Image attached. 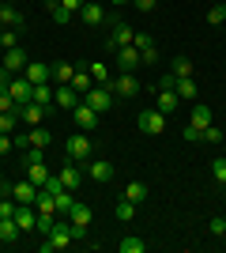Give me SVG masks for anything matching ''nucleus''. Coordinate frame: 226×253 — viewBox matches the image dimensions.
Here are the masks:
<instances>
[{
    "label": "nucleus",
    "mask_w": 226,
    "mask_h": 253,
    "mask_svg": "<svg viewBox=\"0 0 226 253\" xmlns=\"http://www.w3.org/2000/svg\"><path fill=\"white\" fill-rule=\"evenodd\" d=\"M19 227H15V219H0V242H15L19 238Z\"/></svg>",
    "instance_id": "obj_30"
},
{
    "label": "nucleus",
    "mask_w": 226,
    "mask_h": 253,
    "mask_svg": "<svg viewBox=\"0 0 226 253\" xmlns=\"http://www.w3.org/2000/svg\"><path fill=\"white\" fill-rule=\"evenodd\" d=\"M211 178L226 185V155H215V159H211Z\"/></svg>",
    "instance_id": "obj_36"
},
{
    "label": "nucleus",
    "mask_w": 226,
    "mask_h": 253,
    "mask_svg": "<svg viewBox=\"0 0 226 253\" xmlns=\"http://www.w3.org/2000/svg\"><path fill=\"white\" fill-rule=\"evenodd\" d=\"M117 219H121V223H129V219H136V204H132L129 197H125V201L117 204Z\"/></svg>",
    "instance_id": "obj_38"
},
{
    "label": "nucleus",
    "mask_w": 226,
    "mask_h": 253,
    "mask_svg": "<svg viewBox=\"0 0 226 253\" xmlns=\"http://www.w3.org/2000/svg\"><path fill=\"white\" fill-rule=\"evenodd\" d=\"M181 136L189 140V144H200V140H204V132H200L196 125H185V132H181Z\"/></svg>",
    "instance_id": "obj_44"
},
{
    "label": "nucleus",
    "mask_w": 226,
    "mask_h": 253,
    "mask_svg": "<svg viewBox=\"0 0 226 253\" xmlns=\"http://www.w3.org/2000/svg\"><path fill=\"white\" fill-rule=\"evenodd\" d=\"M15 114H19V121H27V125H42L45 121V106H38V102H23V106H15Z\"/></svg>",
    "instance_id": "obj_12"
},
{
    "label": "nucleus",
    "mask_w": 226,
    "mask_h": 253,
    "mask_svg": "<svg viewBox=\"0 0 226 253\" xmlns=\"http://www.w3.org/2000/svg\"><path fill=\"white\" fill-rule=\"evenodd\" d=\"M61 4H65V8H68V11H75V15H79V8H83L87 0H61Z\"/></svg>",
    "instance_id": "obj_49"
},
{
    "label": "nucleus",
    "mask_w": 226,
    "mask_h": 253,
    "mask_svg": "<svg viewBox=\"0 0 226 253\" xmlns=\"http://www.w3.org/2000/svg\"><path fill=\"white\" fill-rule=\"evenodd\" d=\"M68 219H72V227H83L87 231V227H91V208H87L83 201H75L72 208H68Z\"/></svg>",
    "instance_id": "obj_20"
},
{
    "label": "nucleus",
    "mask_w": 226,
    "mask_h": 253,
    "mask_svg": "<svg viewBox=\"0 0 226 253\" xmlns=\"http://www.w3.org/2000/svg\"><path fill=\"white\" fill-rule=\"evenodd\" d=\"M4 197H8V185H4V181H0V201H4Z\"/></svg>",
    "instance_id": "obj_52"
},
{
    "label": "nucleus",
    "mask_w": 226,
    "mask_h": 253,
    "mask_svg": "<svg viewBox=\"0 0 226 253\" xmlns=\"http://www.w3.org/2000/svg\"><path fill=\"white\" fill-rule=\"evenodd\" d=\"M45 11H49V15H53V23H61V27H65V23H72V15H75V11H68L61 0H45Z\"/></svg>",
    "instance_id": "obj_24"
},
{
    "label": "nucleus",
    "mask_w": 226,
    "mask_h": 253,
    "mask_svg": "<svg viewBox=\"0 0 226 253\" xmlns=\"http://www.w3.org/2000/svg\"><path fill=\"white\" fill-rule=\"evenodd\" d=\"M132 45H136V49H151V45H155V38H151V34L147 31H136V38H132Z\"/></svg>",
    "instance_id": "obj_41"
},
{
    "label": "nucleus",
    "mask_w": 226,
    "mask_h": 253,
    "mask_svg": "<svg viewBox=\"0 0 226 253\" xmlns=\"http://www.w3.org/2000/svg\"><path fill=\"white\" fill-rule=\"evenodd\" d=\"M132 4H136L140 11H155V4H159V0H132Z\"/></svg>",
    "instance_id": "obj_50"
},
{
    "label": "nucleus",
    "mask_w": 226,
    "mask_h": 253,
    "mask_svg": "<svg viewBox=\"0 0 226 253\" xmlns=\"http://www.w3.org/2000/svg\"><path fill=\"white\" fill-rule=\"evenodd\" d=\"M132 38H136V31H132L129 23L113 19V38H109V49H117V45H132Z\"/></svg>",
    "instance_id": "obj_18"
},
{
    "label": "nucleus",
    "mask_w": 226,
    "mask_h": 253,
    "mask_svg": "<svg viewBox=\"0 0 226 253\" xmlns=\"http://www.w3.org/2000/svg\"><path fill=\"white\" fill-rule=\"evenodd\" d=\"M31 102H38V106L49 110V106H53V87H49V84H34V98H31Z\"/></svg>",
    "instance_id": "obj_26"
},
{
    "label": "nucleus",
    "mask_w": 226,
    "mask_h": 253,
    "mask_svg": "<svg viewBox=\"0 0 226 253\" xmlns=\"http://www.w3.org/2000/svg\"><path fill=\"white\" fill-rule=\"evenodd\" d=\"M189 125H196L200 132H204V128L211 125V106H207V102H196L193 106V121H189Z\"/></svg>",
    "instance_id": "obj_25"
},
{
    "label": "nucleus",
    "mask_w": 226,
    "mask_h": 253,
    "mask_svg": "<svg viewBox=\"0 0 226 253\" xmlns=\"http://www.w3.org/2000/svg\"><path fill=\"white\" fill-rule=\"evenodd\" d=\"M79 19H83V27H102L109 15H106V8H102L98 0H87L83 8H79Z\"/></svg>",
    "instance_id": "obj_7"
},
{
    "label": "nucleus",
    "mask_w": 226,
    "mask_h": 253,
    "mask_svg": "<svg viewBox=\"0 0 226 253\" xmlns=\"http://www.w3.org/2000/svg\"><path fill=\"white\" fill-rule=\"evenodd\" d=\"M177 102H181V98H177V91H173V87H162V91H159V98H155V106H159V110H162L166 117H170L173 110H177Z\"/></svg>",
    "instance_id": "obj_19"
},
{
    "label": "nucleus",
    "mask_w": 226,
    "mask_h": 253,
    "mask_svg": "<svg viewBox=\"0 0 226 253\" xmlns=\"http://www.w3.org/2000/svg\"><path fill=\"white\" fill-rule=\"evenodd\" d=\"M91 151H95V144H91V136H87L83 128H79L75 136H68V144H65L68 163H87V159H91Z\"/></svg>",
    "instance_id": "obj_3"
},
{
    "label": "nucleus",
    "mask_w": 226,
    "mask_h": 253,
    "mask_svg": "<svg viewBox=\"0 0 226 253\" xmlns=\"http://www.w3.org/2000/svg\"><path fill=\"white\" fill-rule=\"evenodd\" d=\"M8 197H15L19 204H34V201H38V185L23 178V181H15V185L8 189Z\"/></svg>",
    "instance_id": "obj_14"
},
{
    "label": "nucleus",
    "mask_w": 226,
    "mask_h": 253,
    "mask_svg": "<svg viewBox=\"0 0 226 253\" xmlns=\"http://www.w3.org/2000/svg\"><path fill=\"white\" fill-rule=\"evenodd\" d=\"M207 23H211V27L226 23V4H211V8H207Z\"/></svg>",
    "instance_id": "obj_39"
},
{
    "label": "nucleus",
    "mask_w": 226,
    "mask_h": 253,
    "mask_svg": "<svg viewBox=\"0 0 226 253\" xmlns=\"http://www.w3.org/2000/svg\"><path fill=\"white\" fill-rule=\"evenodd\" d=\"M8 151H15V140L11 132H0V155H8Z\"/></svg>",
    "instance_id": "obj_46"
},
{
    "label": "nucleus",
    "mask_w": 226,
    "mask_h": 253,
    "mask_svg": "<svg viewBox=\"0 0 226 253\" xmlns=\"http://www.w3.org/2000/svg\"><path fill=\"white\" fill-rule=\"evenodd\" d=\"M23 76H27L31 84H49V76H53V64H45V61H27Z\"/></svg>",
    "instance_id": "obj_11"
},
{
    "label": "nucleus",
    "mask_w": 226,
    "mask_h": 253,
    "mask_svg": "<svg viewBox=\"0 0 226 253\" xmlns=\"http://www.w3.org/2000/svg\"><path fill=\"white\" fill-rule=\"evenodd\" d=\"M87 178L91 181H113V163H106V159H87Z\"/></svg>",
    "instance_id": "obj_9"
},
{
    "label": "nucleus",
    "mask_w": 226,
    "mask_h": 253,
    "mask_svg": "<svg viewBox=\"0 0 226 253\" xmlns=\"http://www.w3.org/2000/svg\"><path fill=\"white\" fill-rule=\"evenodd\" d=\"M173 80H185V76H193V61L189 57H173Z\"/></svg>",
    "instance_id": "obj_31"
},
{
    "label": "nucleus",
    "mask_w": 226,
    "mask_h": 253,
    "mask_svg": "<svg viewBox=\"0 0 226 253\" xmlns=\"http://www.w3.org/2000/svg\"><path fill=\"white\" fill-rule=\"evenodd\" d=\"M125 197H129L132 204H143L147 201V185H143V181H129V185H125Z\"/></svg>",
    "instance_id": "obj_27"
},
{
    "label": "nucleus",
    "mask_w": 226,
    "mask_h": 253,
    "mask_svg": "<svg viewBox=\"0 0 226 253\" xmlns=\"http://www.w3.org/2000/svg\"><path fill=\"white\" fill-rule=\"evenodd\" d=\"M57 178H61V185H65V189H72V193H75L79 185H83V170H79V163H65Z\"/></svg>",
    "instance_id": "obj_13"
},
{
    "label": "nucleus",
    "mask_w": 226,
    "mask_h": 253,
    "mask_svg": "<svg viewBox=\"0 0 226 253\" xmlns=\"http://www.w3.org/2000/svg\"><path fill=\"white\" fill-rule=\"evenodd\" d=\"M0 68H8L11 76H19L23 68H27V53H23L19 45H15V49H8V53H4V61H0Z\"/></svg>",
    "instance_id": "obj_17"
},
{
    "label": "nucleus",
    "mask_w": 226,
    "mask_h": 253,
    "mask_svg": "<svg viewBox=\"0 0 226 253\" xmlns=\"http://www.w3.org/2000/svg\"><path fill=\"white\" fill-rule=\"evenodd\" d=\"M79 98H83V95H79L72 84H61V87L53 91V102L61 106V110H75V106H79Z\"/></svg>",
    "instance_id": "obj_10"
},
{
    "label": "nucleus",
    "mask_w": 226,
    "mask_h": 253,
    "mask_svg": "<svg viewBox=\"0 0 226 253\" xmlns=\"http://www.w3.org/2000/svg\"><path fill=\"white\" fill-rule=\"evenodd\" d=\"M109 91L121 95V98H132V95H140L143 87H140V80H136V72H121L117 80H109Z\"/></svg>",
    "instance_id": "obj_6"
},
{
    "label": "nucleus",
    "mask_w": 226,
    "mask_h": 253,
    "mask_svg": "<svg viewBox=\"0 0 226 253\" xmlns=\"http://www.w3.org/2000/svg\"><path fill=\"white\" fill-rule=\"evenodd\" d=\"M15 106H19V102H15L8 91H0V114H15Z\"/></svg>",
    "instance_id": "obj_42"
},
{
    "label": "nucleus",
    "mask_w": 226,
    "mask_h": 253,
    "mask_svg": "<svg viewBox=\"0 0 226 253\" xmlns=\"http://www.w3.org/2000/svg\"><path fill=\"white\" fill-rule=\"evenodd\" d=\"M8 95L23 106V102H31V98H34V84L27 80V76H19V80H11V84H8Z\"/></svg>",
    "instance_id": "obj_15"
},
{
    "label": "nucleus",
    "mask_w": 226,
    "mask_h": 253,
    "mask_svg": "<svg viewBox=\"0 0 226 253\" xmlns=\"http://www.w3.org/2000/svg\"><path fill=\"white\" fill-rule=\"evenodd\" d=\"M0 181H4V170H0Z\"/></svg>",
    "instance_id": "obj_54"
},
{
    "label": "nucleus",
    "mask_w": 226,
    "mask_h": 253,
    "mask_svg": "<svg viewBox=\"0 0 226 253\" xmlns=\"http://www.w3.org/2000/svg\"><path fill=\"white\" fill-rule=\"evenodd\" d=\"M19 114H0V132H11V136H15V132H19Z\"/></svg>",
    "instance_id": "obj_33"
},
{
    "label": "nucleus",
    "mask_w": 226,
    "mask_h": 253,
    "mask_svg": "<svg viewBox=\"0 0 226 253\" xmlns=\"http://www.w3.org/2000/svg\"><path fill=\"white\" fill-rule=\"evenodd\" d=\"M72 242H75V234H72V219H57V223H53V231L45 234V242H42V253H53V250H68Z\"/></svg>",
    "instance_id": "obj_1"
},
{
    "label": "nucleus",
    "mask_w": 226,
    "mask_h": 253,
    "mask_svg": "<svg viewBox=\"0 0 226 253\" xmlns=\"http://www.w3.org/2000/svg\"><path fill=\"white\" fill-rule=\"evenodd\" d=\"M53 204H57V211H65V215H68V208L75 204V193H72V189H61V193L53 197Z\"/></svg>",
    "instance_id": "obj_32"
},
{
    "label": "nucleus",
    "mask_w": 226,
    "mask_h": 253,
    "mask_svg": "<svg viewBox=\"0 0 226 253\" xmlns=\"http://www.w3.org/2000/svg\"><path fill=\"white\" fill-rule=\"evenodd\" d=\"M0 31H4V27H0Z\"/></svg>",
    "instance_id": "obj_55"
},
{
    "label": "nucleus",
    "mask_w": 226,
    "mask_h": 253,
    "mask_svg": "<svg viewBox=\"0 0 226 253\" xmlns=\"http://www.w3.org/2000/svg\"><path fill=\"white\" fill-rule=\"evenodd\" d=\"M42 189H45V193H53V197H57V193H61V189H65V185H61V178H57V174H53V178H49V181H45V185H42Z\"/></svg>",
    "instance_id": "obj_47"
},
{
    "label": "nucleus",
    "mask_w": 226,
    "mask_h": 253,
    "mask_svg": "<svg viewBox=\"0 0 226 253\" xmlns=\"http://www.w3.org/2000/svg\"><path fill=\"white\" fill-rule=\"evenodd\" d=\"M83 102L91 106V110H98V114H106L109 106H113V91H109V84H95L83 95Z\"/></svg>",
    "instance_id": "obj_4"
},
{
    "label": "nucleus",
    "mask_w": 226,
    "mask_h": 253,
    "mask_svg": "<svg viewBox=\"0 0 226 253\" xmlns=\"http://www.w3.org/2000/svg\"><path fill=\"white\" fill-rule=\"evenodd\" d=\"M8 84H11V72H8V68H0V91H8Z\"/></svg>",
    "instance_id": "obj_51"
},
{
    "label": "nucleus",
    "mask_w": 226,
    "mask_h": 253,
    "mask_svg": "<svg viewBox=\"0 0 226 253\" xmlns=\"http://www.w3.org/2000/svg\"><path fill=\"white\" fill-rule=\"evenodd\" d=\"M173 91H177V98H189V102H196V80L193 76H185V80H173Z\"/></svg>",
    "instance_id": "obj_23"
},
{
    "label": "nucleus",
    "mask_w": 226,
    "mask_h": 253,
    "mask_svg": "<svg viewBox=\"0 0 226 253\" xmlns=\"http://www.w3.org/2000/svg\"><path fill=\"white\" fill-rule=\"evenodd\" d=\"M0 27H8V31H23V15L11 4H0Z\"/></svg>",
    "instance_id": "obj_22"
},
{
    "label": "nucleus",
    "mask_w": 226,
    "mask_h": 253,
    "mask_svg": "<svg viewBox=\"0 0 226 253\" xmlns=\"http://www.w3.org/2000/svg\"><path fill=\"white\" fill-rule=\"evenodd\" d=\"M113 4H129V0H113Z\"/></svg>",
    "instance_id": "obj_53"
},
{
    "label": "nucleus",
    "mask_w": 226,
    "mask_h": 253,
    "mask_svg": "<svg viewBox=\"0 0 226 253\" xmlns=\"http://www.w3.org/2000/svg\"><path fill=\"white\" fill-rule=\"evenodd\" d=\"M72 76H75V68L68 61H57L53 64V80H57V84H72Z\"/></svg>",
    "instance_id": "obj_29"
},
{
    "label": "nucleus",
    "mask_w": 226,
    "mask_h": 253,
    "mask_svg": "<svg viewBox=\"0 0 226 253\" xmlns=\"http://www.w3.org/2000/svg\"><path fill=\"white\" fill-rule=\"evenodd\" d=\"M42 159H45V148H27L23 163H42Z\"/></svg>",
    "instance_id": "obj_45"
},
{
    "label": "nucleus",
    "mask_w": 226,
    "mask_h": 253,
    "mask_svg": "<svg viewBox=\"0 0 226 253\" xmlns=\"http://www.w3.org/2000/svg\"><path fill=\"white\" fill-rule=\"evenodd\" d=\"M136 121H140L143 136H162V132H166V114H162L159 106H143V114L136 117Z\"/></svg>",
    "instance_id": "obj_2"
},
{
    "label": "nucleus",
    "mask_w": 226,
    "mask_h": 253,
    "mask_svg": "<svg viewBox=\"0 0 226 253\" xmlns=\"http://www.w3.org/2000/svg\"><path fill=\"white\" fill-rule=\"evenodd\" d=\"M117 250L121 253H143V250H147V242L136 238V234H129V238H121V242H117Z\"/></svg>",
    "instance_id": "obj_28"
},
{
    "label": "nucleus",
    "mask_w": 226,
    "mask_h": 253,
    "mask_svg": "<svg viewBox=\"0 0 226 253\" xmlns=\"http://www.w3.org/2000/svg\"><path fill=\"white\" fill-rule=\"evenodd\" d=\"M23 178H27V181H34V185H38V189H42L45 181L53 178V170L45 167V159H42V163H27V174H23Z\"/></svg>",
    "instance_id": "obj_16"
},
{
    "label": "nucleus",
    "mask_w": 226,
    "mask_h": 253,
    "mask_svg": "<svg viewBox=\"0 0 226 253\" xmlns=\"http://www.w3.org/2000/svg\"><path fill=\"white\" fill-rule=\"evenodd\" d=\"M87 72H91V80H95V84H109V68H106L102 61H95Z\"/></svg>",
    "instance_id": "obj_37"
},
{
    "label": "nucleus",
    "mask_w": 226,
    "mask_h": 253,
    "mask_svg": "<svg viewBox=\"0 0 226 253\" xmlns=\"http://www.w3.org/2000/svg\"><path fill=\"white\" fill-rule=\"evenodd\" d=\"M204 144H211V148H215V144H223V128H219V125H207V128H204Z\"/></svg>",
    "instance_id": "obj_40"
},
{
    "label": "nucleus",
    "mask_w": 226,
    "mask_h": 253,
    "mask_svg": "<svg viewBox=\"0 0 226 253\" xmlns=\"http://www.w3.org/2000/svg\"><path fill=\"white\" fill-rule=\"evenodd\" d=\"M159 61V45H151V49H143V64H155Z\"/></svg>",
    "instance_id": "obj_48"
},
{
    "label": "nucleus",
    "mask_w": 226,
    "mask_h": 253,
    "mask_svg": "<svg viewBox=\"0 0 226 253\" xmlns=\"http://www.w3.org/2000/svg\"><path fill=\"white\" fill-rule=\"evenodd\" d=\"M15 45H19V31H8V27H4V31H0V53L15 49Z\"/></svg>",
    "instance_id": "obj_34"
},
{
    "label": "nucleus",
    "mask_w": 226,
    "mask_h": 253,
    "mask_svg": "<svg viewBox=\"0 0 226 253\" xmlns=\"http://www.w3.org/2000/svg\"><path fill=\"white\" fill-rule=\"evenodd\" d=\"M223 219H226V215H223Z\"/></svg>",
    "instance_id": "obj_56"
},
{
    "label": "nucleus",
    "mask_w": 226,
    "mask_h": 253,
    "mask_svg": "<svg viewBox=\"0 0 226 253\" xmlns=\"http://www.w3.org/2000/svg\"><path fill=\"white\" fill-rule=\"evenodd\" d=\"M27 144H31V148H49V144H53V132L45 125H34L31 132H27Z\"/></svg>",
    "instance_id": "obj_21"
},
{
    "label": "nucleus",
    "mask_w": 226,
    "mask_h": 253,
    "mask_svg": "<svg viewBox=\"0 0 226 253\" xmlns=\"http://www.w3.org/2000/svg\"><path fill=\"white\" fill-rule=\"evenodd\" d=\"M207 231L215 234V238H223V234H226V219H223V215H215V219L207 223Z\"/></svg>",
    "instance_id": "obj_43"
},
{
    "label": "nucleus",
    "mask_w": 226,
    "mask_h": 253,
    "mask_svg": "<svg viewBox=\"0 0 226 253\" xmlns=\"http://www.w3.org/2000/svg\"><path fill=\"white\" fill-rule=\"evenodd\" d=\"M113 61H117L121 72H136L143 64V53L136 49V45H117V49H113Z\"/></svg>",
    "instance_id": "obj_5"
},
{
    "label": "nucleus",
    "mask_w": 226,
    "mask_h": 253,
    "mask_svg": "<svg viewBox=\"0 0 226 253\" xmlns=\"http://www.w3.org/2000/svg\"><path fill=\"white\" fill-rule=\"evenodd\" d=\"M72 87H75V91H79V95H87V91L95 87V80H91V72H75V76H72Z\"/></svg>",
    "instance_id": "obj_35"
},
{
    "label": "nucleus",
    "mask_w": 226,
    "mask_h": 253,
    "mask_svg": "<svg viewBox=\"0 0 226 253\" xmlns=\"http://www.w3.org/2000/svg\"><path fill=\"white\" fill-rule=\"evenodd\" d=\"M98 117H102V114H98V110H91V106H87L83 98H79V106L72 110V121H75L79 128H83V132H91V128L98 125Z\"/></svg>",
    "instance_id": "obj_8"
}]
</instances>
